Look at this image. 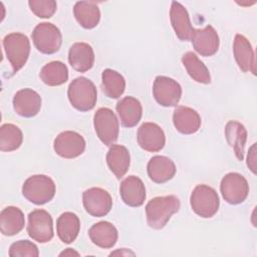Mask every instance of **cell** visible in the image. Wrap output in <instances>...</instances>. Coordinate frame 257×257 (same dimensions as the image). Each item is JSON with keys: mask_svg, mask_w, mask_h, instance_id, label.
Wrapping results in <instances>:
<instances>
[{"mask_svg": "<svg viewBox=\"0 0 257 257\" xmlns=\"http://www.w3.org/2000/svg\"><path fill=\"white\" fill-rule=\"evenodd\" d=\"M79 230V218L72 212L62 213L56 220V233L63 243H72L77 238Z\"/></svg>", "mask_w": 257, "mask_h": 257, "instance_id": "4316f807", "label": "cell"}, {"mask_svg": "<svg viewBox=\"0 0 257 257\" xmlns=\"http://www.w3.org/2000/svg\"><path fill=\"white\" fill-rule=\"evenodd\" d=\"M225 138L227 143L233 149L236 158L239 161L244 159V149L247 141V131L245 126L236 120H230L225 126Z\"/></svg>", "mask_w": 257, "mask_h": 257, "instance_id": "484cf974", "label": "cell"}, {"mask_svg": "<svg viewBox=\"0 0 257 257\" xmlns=\"http://www.w3.org/2000/svg\"><path fill=\"white\" fill-rule=\"evenodd\" d=\"M170 19L172 27L182 41L192 40L195 28L192 26L187 9L177 1H173L170 9Z\"/></svg>", "mask_w": 257, "mask_h": 257, "instance_id": "9a60e30c", "label": "cell"}, {"mask_svg": "<svg viewBox=\"0 0 257 257\" xmlns=\"http://www.w3.org/2000/svg\"><path fill=\"white\" fill-rule=\"evenodd\" d=\"M68 62L78 72L88 71L94 63V52L92 47L85 42L73 43L68 51Z\"/></svg>", "mask_w": 257, "mask_h": 257, "instance_id": "ffe728a7", "label": "cell"}, {"mask_svg": "<svg viewBox=\"0 0 257 257\" xmlns=\"http://www.w3.org/2000/svg\"><path fill=\"white\" fill-rule=\"evenodd\" d=\"M25 225L23 212L14 206L4 208L0 213V230L4 236H14L18 234Z\"/></svg>", "mask_w": 257, "mask_h": 257, "instance_id": "d4e9b609", "label": "cell"}, {"mask_svg": "<svg viewBox=\"0 0 257 257\" xmlns=\"http://www.w3.org/2000/svg\"><path fill=\"white\" fill-rule=\"evenodd\" d=\"M115 254H120V255H135V253L134 252H131V251H125V252H123V251H115V252H112V253H110L109 255L110 256H112V255H115Z\"/></svg>", "mask_w": 257, "mask_h": 257, "instance_id": "8d00e7d4", "label": "cell"}, {"mask_svg": "<svg viewBox=\"0 0 257 257\" xmlns=\"http://www.w3.org/2000/svg\"><path fill=\"white\" fill-rule=\"evenodd\" d=\"M59 256H79V253L72 248H67L64 251H62Z\"/></svg>", "mask_w": 257, "mask_h": 257, "instance_id": "d590c367", "label": "cell"}, {"mask_svg": "<svg viewBox=\"0 0 257 257\" xmlns=\"http://www.w3.org/2000/svg\"><path fill=\"white\" fill-rule=\"evenodd\" d=\"M182 63L193 80L203 84H209L211 82L209 69L194 52H186L182 56Z\"/></svg>", "mask_w": 257, "mask_h": 257, "instance_id": "f1b7e54d", "label": "cell"}, {"mask_svg": "<svg viewBox=\"0 0 257 257\" xmlns=\"http://www.w3.org/2000/svg\"><path fill=\"white\" fill-rule=\"evenodd\" d=\"M153 95L162 106H176L182 96V87L177 80L165 75H158L153 84Z\"/></svg>", "mask_w": 257, "mask_h": 257, "instance_id": "30bf717a", "label": "cell"}, {"mask_svg": "<svg viewBox=\"0 0 257 257\" xmlns=\"http://www.w3.org/2000/svg\"><path fill=\"white\" fill-rule=\"evenodd\" d=\"M30 10L39 18H50L56 11L57 4L54 0H30Z\"/></svg>", "mask_w": 257, "mask_h": 257, "instance_id": "836d02e7", "label": "cell"}, {"mask_svg": "<svg viewBox=\"0 0 257 257\" xmlns=\"http://www.w3.org/2000/svg\"><path fill=\"white\" fill-rule=\"evenodd\" d=\"M27 233L38 243H47L53 238V221L51 215L43 209H35L28 214Z\"/></svg>", "mask_w": 257, "mask_h": 257, "instance_id": "ba28073f", "label": "cell"}, {"mask_svg": "<svg viewBox=\"0 0 257 257\" xmlns=\"http://www.w3.org/2000/svg\"><path fill=\"white\" fill-rule=\"evenodd\" d=\"M93 125L97 138L107 147L114 145L118 138L119 122L115 113L108 107L98 108L93 116Z\"/></svg>", "mask_w": 257, "mask_h": 257, "instance_id": "8992f818", "label": "cell"}, {"mask_svg": "<svg viewBox=\"0 0 257 257\" xmlns=\"http://www.w3.org/2000/svg\"><path fill=\"white\" fill-rule=\"evenodd\" d=\"M3 47L14 74L24 66L29 57L30 41L25 34L12 32L3 38Z\"/></svg>", "mask_w": 257, "mask_h": 257, "instance_id": "277c9868", "label": "cell"}, {"mask_svg": "<svg viewBox=\"0 0 257 257\" xmlns=\"http://www.w3.org/2000/svg\"><path fill=\"white\" fill-rule=\"evenodd\" d=\"M194 49L202 56H212L219 49V36L212 25H207L203 29H195L192 37Z\"/></svg>", "mask_w": 257, "mask_h": 257, "instance_id": "2e32d148", "label": "cell"}, {"mask_svg": "<svg viewBox=\"0 0 257 257\" xmlns=\"http://www.w3.org/2000/svg\"><path fill=\"white\" fill-rule=\"evenodd\" d=\"M119 194L123 203L130 207H140L146 200V188L137 176H128L121 181Z\"/></svg>", "mask_w": 257, "mask_h": 257, "instance_id": "e0dca14e", "label": "cell"}, {"mask_svg": "<svg viewBox=\"0 0 257 257\" xmlns=\"http://www.w3.org/2000/svg\"><path fill=\"white\" fill-rule=\"evenodd\" d=\"M53 150L61 158L74 159L84 152L85 141L80 134L73 131H65L55 138Z\"/></svg>", "mask_w": 257, "mask_h": 257, "instance_id": "8fae6325", "label": "cell"}, {"mask_svg": "<svg viewBox=\"0 0 257 257\" xmlns=\"http://www.w3.org/2000/svg\"><path fill=\"white\" fill-rule=\"evenodd\" d=\"M41 96L31 88L18 90L13 97V108L23 117L35 116L41 108Z\"/></svg>", "mask_w": 257, "mask_h": 257, "instance_id": "5bb4252c", "label": "cell"}, {"mask_svg": "<svg viewBox=\"0 0 257 257\" xmlns=\"http://www.w3.org/2000/svg\"><path fill=\"white\" fill-rule=\"evenodd\" d=\"M73 14L78 24L85 29L94 28L100 20V11L96 3L78 1L73 7Z\"/></svg>", "mask_w": 257, "mask_h": 257, "instance_id": "83f0119b", "label": "cell"}, {"mask_svg": "<svg viewBox=\"0 0 257 257\" xmlns=\"http://www.w3.org/2000/svg\"><path fill=\"white\" fill-rule=\"evenodd\" d=\"M148 176L157 183L163 184L173 179L176 174L175 163L166 156H154L148 163Z\"/></svg>", "mask_w": 257, "mask_h": 257, "instance_id": "44dd1931", "label": "cell"}, {"mask_svg": "<svg viewBox=\"0 0 257 257\" xmlns=\"http://www.w3.org/2000/svg\"><path fill=\"white\" fill-rule=\"evenodd\" d=\"M180 200L174 195L151 199L146 205L148 225L156 230L163 229L171 217L180 210Z\"/></svg>", "mask_w": 257, "mask_h": 257, "instance_id": "6da1fadb", "label": "cell"}, {"mask_svg": "<svg viewBox=\"0 0 257 257\" xmlns=\"http://www.w3.org/2000/svg\"><path fill=\"white\" fill-rule=\"evenodd\" d=\"M220 191L227 203L238 205L243 203L248 197L249 185L241 174L229 173L221 180Z\"/></svg>", "mask_w": 257, "mask_h": 257, "instance_id": "9c48e42d", "label": "cell"}, {"mask_svg": "<svg viewBox=\"0 0 257 257\" xmlns=\"http://www.w3.org/2000/svg\"><path fill=\"white\" fill-rule=\"evenodd\" d=\"M23 142L22 131L13 123H4L0 127V151H16Z\"/></svg>", "mask_w": 257, "mask_h": 257, "instance_id": "1f68e13d", "label": "cell"}, {"mask_svg": "<svg viewBox=\"0 0 257 257\" xmlns=\"http://www.w3.org/2000/svg\"><path fill=\"white\" fill-rule=\"evenodd\" d=\"M192 210L202 218H211L219 210L220 200L215 189L208 185H198L190 197Z\"/></svg>", "mask_w": 257, "mask_h": 257, "instance_id": "5b68a950", "label": "cell"}, {"mask_svg": "<svg viewBox=\"0 0 257 257\" xmlns=\"http://www.w3.org/2000/svg\"><path fill=\"white\" fill-rule=\"evenodd\" d=\"M137 140L143 150L151 153L160 152L166 144L164 131L155 122H144L138 130Z\"/></svg>", "mask_w": 257, "mask_h": 257, "instance_id": "4fadbf2b", "label": "cell"}, {"mask_svg": "<svg viewBox=\"0 0 257 257\" xmlns=\"http://www.w3.org/2000/svg\"><path fill=\"white\" fill-rule=\"evenodd\" d=\"M34 46L43 54H53L60 49L62 35L58 27L49 22L35 26L31 34Z\"/></svg>", "mask_w": 257, "mask_h": 257, "instance_id": "52a82bcc", "label": "cell"}, {"mask_svg": "<svg viewBox=\"0 0 257 257\" xmlns=\"http://www.w3.org/2000/svg\"><path fill=\"white\" fill-rule=\"evenodd\" d=\"M39 76L46 85L58 86L67 81L68 69L61 61H51L41 68Z\"/></svg>", "mask_w": 257, "mask_h": 257, "instance_id": "f546056e", "label": "cell"}, {"mask_svg": "<svg viewBox=\"0 0 257 257\" xmlns=\"http://www.w3.org/2000/svg\"><path fill=\"white\" fill-rule=\"evenodd\" d=\"M201 116L193 108L185 105L177 106L173 113V123L176 130L183 135H193L201 126Z\"/></svg>", "mask_w": 257, "mask_h": 257, "instance_id": "ac0fdd59", "label": "cell"}, {"mask_svg": "<svg viewBox=\"0 0 257 257\" xmlns=\"http://www.w3.org/2000/svg\"><path fill=\"white\" fill-rule=\"evenodd\" d=\"M105 160L109 170L117 179H121L126 174L131 164L130 152L121 145H112L106 154Z\"/></svg>", "mask_w": 257, "mask_h": 257, "instance_id": "cb8c5ba5", "label": "cell"}, {"mask_svg": "<svg viewBox=\"0 0 257 257\" xmlns=\"http://www.w3.org/2000/svg\"><path fill=\"white\" fill-rule=\"evenodd\" d=\"M247 166L253 174H256V144H253L249 149L247 156Z\"/></svg>", "mask_w": 257, "mask_h": 257, "instance_id": "e575fe53", "label": "cell"}, {"mask_svg": "<svg viewBox=\"0 0 257 257\" xmlns=\"http://www.w3.org/2000/svg\"><path fill=\"white\" fill-rule=\"evenodd\" d=\"M82 203L85 211L93 217L107 215L112 207V199L109 193L97 187L89 188L83 192Z\"/></svg>", "mask_w": 257, "mask_h": 257, "instance_id": "7c38bea8", "label": "cell"}, {"mask_svg": "<svg viewBox=\"0 0 257 257\" xmlns=\"http://www.w3.org/2000/svg\"><path fill=\"white\" fill-rule=\"evenodd\" d=\"M233 52L239 68L243 72L251 71L256 74L255 54L249 40L242 34H236L233 43Z\"/></svg>", "mask_w": 257, "mask_h": 257, "instance_id": "d6986e66", "label": "cell"}, {"mask_svg": "<svg viewBox=\"0 0 257 257\" xmlns=\"http://www.w3.org/2000/svg\"><path fill=\"white\" fill-rule=\"evenodd\" d=\"M55 183L46 175L30 176L22 186V195L24 198L35 205H43L51 201L55 195Z\"/></svg>", "mask_w": 257, "mask_h": 257, "instance_id": "3957f363", "label": "cell"}, {"mask_svg": "<svg viewBox=\"0 0 257 257\" xmlns=\"http://www.w3.org/2000/svg\"><path fill=\"white\" fill-rule=\"evenodd\" d=\"M67 96L70 104L79 111L92 109L97 100V91L94 83L84 76L74 78L68 86Z\"/></svg>", "mask_w": 257, "mask_h": 257, "instance_id": "7a4b0ae2", "label": "cell"}, {"mask_svg": "<svg viewBox=\"0 0 257 257\" xmlns=\"http://www.w3.org/2000/svg\"><path fill=\"white\" fill-rule=\"evenodd\" d=\"M8 255L10 257H38L39 251L37 246L28 240H19L11 244Z\"/></svg>", "mask_w": 257, "mask_h": 257, "instance_id": "d6a6232c", "label": "cell"}, {"mask_svg": "<svg viewBox=\"0 0 257 257\" xmlns=\"http://www.w3.org/2000/svg\"><path fill=\"white\" fill-rule=\"evenodd\" d=\"M116 112L124 127L136 126L143 115V107L139 99L134 96H125L116 103Z\"/></svg>", "mask_w": 257, "mask_h": 257, "instance_id": "7402d4cb", "label": "cell"}, {"mask_svg": "<svg viewBox=\"0 0 257 257\" xmlns=\"http://www.w3.org/2000/svg\"><path fill=\"white\" fill-rule=\"evenodd\" d=\"M88 236L96 246L109 249L112 248L118 238V233L114 225L107 221H100L93 224L88 230Z\"/></svg>", "mask_w": 257, "mask_h": 257, "instance_id": "603a6c76", "label": "cell"}, {"mask_svg": "<svg viewBox=\"0 0 257 257\" xmlns=\"http://www.w3.org/2000/svg\"><path fill=\"white\" fill-rule=\"evenodd\" d=\"M101 87L107 97L118 98L124 92L125 80L119 72L106 68L101 73Z\"/></svg>", "mask_w": 257, "mask_h": 257, "instance_id": "4dcf8cb0", "label": "cell"}]
</instances>
